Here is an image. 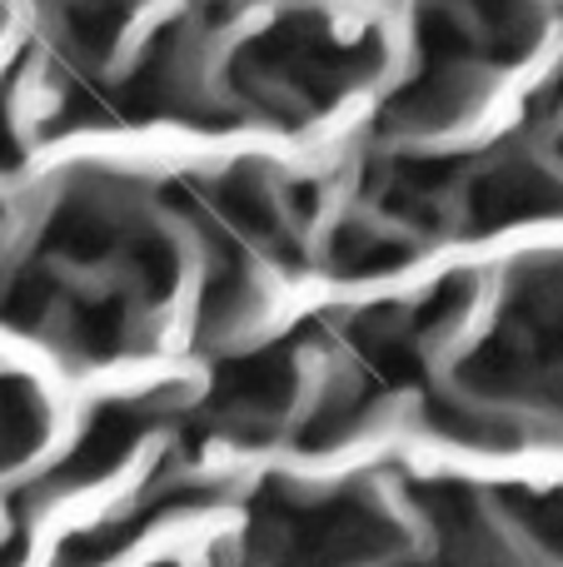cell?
<instances>
[{"mask_svg":"<svg viewBox=\"0 0 563 567\" xmlns=\"http://www.w3.org/2000/svg\"><path fill=\"white\" fill-rule=\"evenodd\" d=\"M35 429H40V409L30 399V389L16 379H0V468L16 463L35 443Z\"/></svg>","mask_w":563,"mask_h":567,"instance_id":"obj_1","label":"cell"},{"mask_svg":"<svg viewBox=\"0 0 563 567\" xmlns=\"http://www.w3.org/2000/svg\"><path fill=\"white\" fill-rule=\"evenodd\" d=\"M16 165V130H10V115L6 105H0V169Z\"/></svg>","mask_w":563,"mask_h":567,"instance_id":"obj_2","label":"cell"}]
</instances>
